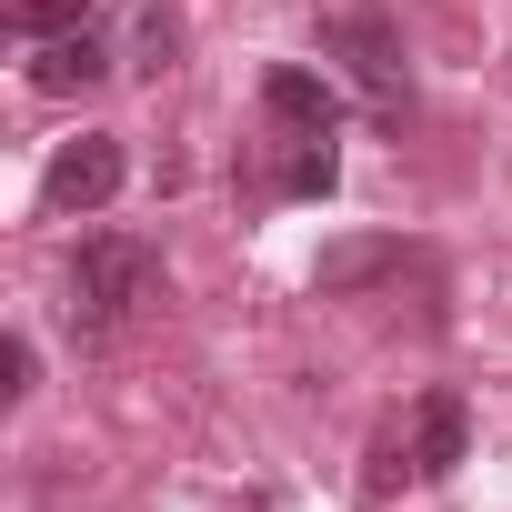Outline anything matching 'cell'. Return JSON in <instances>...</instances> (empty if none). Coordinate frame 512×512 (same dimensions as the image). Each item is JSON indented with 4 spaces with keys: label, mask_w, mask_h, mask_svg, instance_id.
<instances>
[{
    "label": "cell",
    "mask_w": 512,
    "mask_h": 512,
    "mask_svg": "<svg viewBox=\"0 0 512 512\" xmlns=\"http://www.w3.org/2000/svg\"><path fill=\"white\" fill-rule=\"evenodd\" d=\"M151 282H161L151 241H131V231H91L81 262H71V322H81V332H111V322H131V312L151 302Z\"/></svg>",
    "instance_id": "1"
},
{
    "label": "cell",
    "mask_w": 512,
    "mask_h": 512,
    "mask_svg": "<svg viewBox=\"0 0 512 512\" xmlns=\"http://www.w3.org/2000/svg\"><path fill=\"white\" fill-rule=\"evenodd\" d=\"M322 51H332V61H342V71H352V81H362L382 111L412 91V61H402V21H392V11H372V0H352V11H332V21H322Z\"/></svg>",
    "instance_id": "2"
},
{
    "label": "cell",
    "mask_w": 512,
    "mask_h": 512,
    "mask_svg": "<svg viewBox=\"0 0 512 512\" xmlns=\"http://www.w3.org/2000/svg\"><path fill=\"white\" fill-rule=\"evenodd\" d=\"M121 181H131L121 141H111V131H81V141L51 151V171H41V211H51V221H71V211H111Z\"/></svg>",
    "instance_id": "3"
},
{
    "label": "cell",
    "mask_w": 512,
    "mask_h": 512,
    "mask_svg": "<svg viewBox=\"0 0 512 512\" xmlns=\"http://www.w3.org/2000/svg\"><path fill=\"white\" fill-rule=\"evenodd\" d=\"M402 452H412V482H452L462 452H472V412H462V392H422Z\"/></svg>",
    "instance_id": "4"
},
{
    "label": "cell",
    "mask_w": 512,
    "mask_h": 512,
    "mask_svg": "<svg viewBox=\"0 0 512 512\" xmlns=\"http://www.w3.org/2000/svg\"><path fill=\"white\" fill-rule=\"evenodd\" d=\"M111 81V41L81 21V31H51V41H31V91H51V101H71V91H101Z\"/></svg>",
    "instance_id": "5"
},
{
    "label": "cell",
    "mask_w": 512,
    "mask_h": 512,
    "mask_svg": "<svg viewBox=\"0 0 512 512\" xmlns=\"http://www.w3.org/2000/svg\"><path fill=\"white\" fill-rule=\"evenodd\" d=\"M262 111L292 131V141H322L332 121H342V101H332V81H312V71H272L262 81Z\"/></svg>",
    "instance_id": "6"
},
{
    "label": "cell",
    "mask_w": 512,
    "mask_h": 512,
    "mask_svg": "<svg viewBox=\"0 0 512 512\" xmlns=\"http://www.w3.org/2000/svg\"><path fill=\"white\" fill-rule=\"evenodd\" d=\"M382 272H402V241H332L322 262H312L322 292H362V282H382Z\"/></svg>",
    "instance_id": "7"
},
{
    "label": "cell",
    "mask_w": 512,
    "mask_h": 512,
    "mask_svg": "<svg viewBox=\"0 0 512 512\" xmlns=\"http://www.w3.org/2000/svg\"><path fill=\"white\" fill-rule=\"evenodd\" d=\"M332 181H342V151H332V131H322V141H292V161H282V191H292V201H322Z\"/></svg>",
    "instance_id": "8"
},
{
    "label": "cell",
    "mask_w": 512,
    "mask_h": 512,
    "mask_svg": "<svg viewBox=\"0 0 512 512\" xmlns=\"http://www.w3.org/2000/svg\"><path fill=\"white\" fill-rule=\"evenodd\" d=\"M91 11H81V0H11V31L21 41H51V31H81Z\"/></svg>",
    "instance_id": "9"
},
{
    "label": "cell",
    "mask_w": 512,
    "mask_h": 512,
    "mask_svg": "<svg viewBox=\"0 0 512 512\" xmlns=\"http://www.w3.org/2000/svg\"><path fill=\"white\" fill-rule=\"evenodd\" d=\"M171 51H181V21H171V11H141V51H131V61H141V71H171Z\"/></svg>",
    "instance_id": "10"
},
{
    "label": "cell",
    "mask_w": 512,
    "mask_h": 512,
    "mask_svg": "<svg viewBox=\"0 0 512 512\" xmlns=\"http://www.w3.org/2000/svg\"><path fill=\"white\" fill-rule=\"evenodd\" d=\"M31 382H41V352L11 332V352H0V402H31Z\"/></svg>",
    "instance_id": "11"
}]
</instances>
